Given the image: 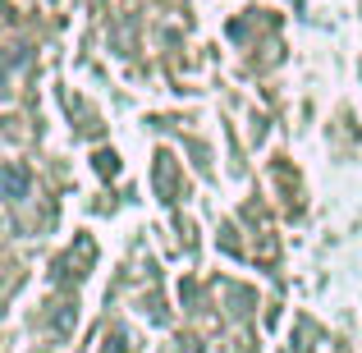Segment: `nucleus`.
I'll list each match as a JSON object with an SVG mask.
<instances>
[{
  "label": "nucleus",
  "instance_id": "f257e3e1",
  "mask_svg": "<svg viewBox=\"0 0 362 353\" xmlns=\"http://www.w3.org/2000/svg\"><path fill=\"white\" fill-rule=\"evenodd\" d=\"M5 179H9V193H14V197H23V184H28V175H23V170H18V166H9V170H5Z\"/></svg>",
  "mask_w": 362,
  "mask_h": 353
}]
</instances>
